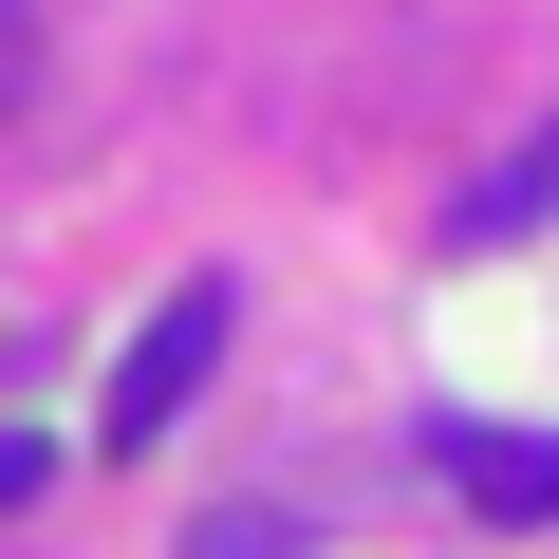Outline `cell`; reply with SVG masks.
I'll list each match as a JSON object with an SVG mask.
<instances>
[{
    "label": "cell",
    "instance_id": "cell-1",
    "mask_svg": "<svg viewBox=\"0 0 559 559\" xmlns=\"http://www.w3.org/2000/svg\"><path fill=\"white\" fill-rule=\"evenodd\" d=\"M224 336H242V280H168V299L131 318V355H112V392H94V448H131V466H150V448L205 411Z\"/></svg>",
    "mask_w": 559,
    "mask_h": 559
},
{
    "label": "cell",
    "instance_id": "cell-2",
    "mask_svg": "<svg viewBox=\"0 0 559 559\" xmlns=\"http://www.w3.org/2000/svg\"><path fill=\"white\" fill-rule=\"evenodd\" d=\"M429 466H448V503H466V522H503V540H540V522H559V429H485V411H448V429H429Z\"/></svg>",
    "mask_w": 559,
    "mask_h": 559
},
{
    "label": "cell",
    "instance_id": "cell-3",
    "mask_svg": "<svg viewBox=\"0 0 559 559\" xmlns=\"http://www.w3.org/2000/svg\"><path fill=\"white\" fill-rule=\"evenodd\" d=\"M540 224H559V112H540L503 168H466V187H448V261H503V242H540Z\"/></svg>",
    "mask_w": 559,
    "mask_h": 559
},
{
    "label": "cell",
    "instance_id": "cell-4",
    "mask_svg": "<svg viewBox=\"0 0 559 559\" xmlns=\"http://www.w3.org/2000/svg\"><path fill=\"white\" fill-rule=\"evenodd\" d=\"M38 485H57V448H38V429H20V411H0V522H20V503H38Z\"/></svg>",
    "mask_w": 559,
    "mask_h": 559
},
{
    "label": "cell",
    "instance_id": "cell-5",
    "mask_svg": "<svg viewBox=\"0 0 559 559\" xmlns=\"http://www.w3.org/2000/svg\"><path fill=\"white\" fill-rule=\"evenodd\" d=\"M187 559H280V503H224V522H205Z\"/></svg>",
    "mask_w": 559,
    "mask_h": 559
},
{
    "label": "cell",
    "instance_id": "cell-6",
    "mask_svg": "<svg viewBox=\"0 0 559 559\" xmlns=\"http://www.w3.org/2000/svg\"><path fill=\"white\" fill-rule=\"evenodd\" d=\"M20 75H38V0H0V112H20Z\"/></svg>",
    "mask_w": 559,
    "mask_h": 559
},
{
    "label": "cell",
    "instance_id": "cell-7",
    "mask_svg": "<svg viewBox=\"0 0 559 559\" xmlns=\"http://www.w3.org/2000/svg\"><path fill=\"white\" fill-rule=\"evenodd\" d=\"M0 373H20V318H0Z\"/></svg>",
    "mask_w": 559,
    "mask_h": 559
}]
</instances>
